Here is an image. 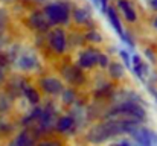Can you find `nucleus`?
Returning a JSON list of instances; mask_svg holds the SVG:
<instances>
[{"label": "nucleus", "mask_w": 157, "mask_h": 146, "mask_svg": "<svg viewBox=\"0 0 157 146\" xmlns=\"http://www.w3.org/2000/svg\"><path fill=\"white\" fill-rule=\"evenodd\" d=\"M114 117H122V119H133V120H142L145 117V111L142 107L136 105L134 102H125L116 108H113L108 114L107 119H114Z\"/></svg>", "instance_id": "1"}, {"label": "nucleus", "mask_w": 157, "mask_h": 146, "mask_svg": "<svg viewBox=\"0 0 157 146\" xmlns=\"http://www.w3.org/2000/svg\"><path fill=\"white\" fill-rule=\"evenodd\" d=\"M44 15L52 24H66L69 21V6L64 3H51L44 6Z\"/></svg>", "instance_id": "2"}, {"label": "nucleus", "mask_w": 157, "mask_h": 146, "mask_svg": "<svg viewBox=\"0 0 157 146\" xmlns=\"http://www.w3.org/2000/svg\"><path fill=\"white\" fill-rule=\"evenodd\" d=\"M131 137H133V140L136 142V143H139V145L142 146H150V145H156L157 143V136L153 133V131H150V129H147V128H142V126H136L131 133Z\"/></svg>", "instance_id": "3"}, {"label": "nucleus", "mask_w": 157, "mask_h": 146, "mask_svg": "<svg viewBox=\"0 0 157 146\" xmlns=\"http://www.w3.org/2000/svg\"><path fill=\"white\" fill-rule=\"evenodd\" d=\"M49 46L58 55L66 52V32L63 29L56 28L49 34Z\"/></svg>", "instance_id": "4"}, {"label": "nucleus", "mask_w": 157, "mask_h": 146, "mask_svg": "<svg viewBox=\"0 0 157 146\" xmlns=\"http://www.w3.org/2000/svg\"><path fill=\"white\" fill-rule=\"evenodd\" d=\"M105 14H107V17H108V20H110V23H111L113 29H114V31L117 32V35L121 37V40H122L124 43H127L128 46L134 47L133 41L127 38V35H125V32H124V29H122V24H121V20H119V17H117L116 9H114V8H107V12H105Z\"/></svg>", "instance_id": "5"}, {"label": "nucleus", "mask_w": 157, "mask_h": 146, "mask_svg": "<svg viewBox=\"0 0 157 146\" xmlns=\"http://www.w3.org/2000/svg\"><path fill=\"white\" fill-rule=\"evenodd\" d=\"M98 55L99 53L95 49H87V50L81 52L79 56H78V66L82 67V69H90V67L96 66L98 64Z\"/></svg>", "instance_id": "6"}, {"label": "nucleus", "mask_w": 157, "mask_h": 146, "mask_svg": "<svg viewBox=\"0 0 157 146\" xmlns=\"http://www.w3.org/2000/svg\"><path fill=\"white\" fill-rule=\"evenodd\" d=\"M40 85L48 95H58L63 92V82L56 78H43L40 81Z\"/></svg>", "instance_id": "7"}, {"label": "nucleus", "mask_w": 157, "mask_h": 146, "mask_svg": "<svg viewBox=\"0 0 157 146\" xmlns=\"http://www.w3.org/2000/svg\"><path fill=\"white\" fill-rule=\"evenodd\" d=\"M117 8L122 11L124 17H125L128 21H136V18H137L136 11H134V8L130 5L128 0H117Z\"/></svg>", "instance_id": "8"}, {"label": "nucleus", "mask_w": 157, "mask_h": 146, "mask_svg": "<svg viewBox=\"0 0 157 146\" xmlns=\"http://www.w3.org/2000/svg\"><path fill=\"white\" fill-rule=\"evenodd\" d=\"M73 126H75V120H73V117H70V116H63V117H59V119L56 120V123H55V129H56L58 133H67V131H70Z\"/></svg>", "instance_id": "9"}, {"label": "nucleus", "mask_w": 157, "mask_h": 146, "mask_svg": "<svg viewBox=\"0 0 157 146\" xmlns=\"http://www.w3.org/2000/svg\"><path fill=\"white\" fill-rule=\"evenodd\" d=\"M31 23L38 31H46L48 29V21L44 20V12H40V11L34 12L31 15Z\"/></svg>", "instance_id": "10"}, {"label": "nucleus", "mask_w": 157, "mask_h": 146, "mask_svg": "<svg viewBox=\"0 0 157 146\" xmlns=\"http://www.w3.org/2000/svg\"><path fill=\"white\" fill-rule=\"evenodd\" d=\"M37 59L34 58V56H21V58H18V62H17V66L21 69V70H32V69H35L37 67Z\"/></svg>", "instance_id": "11"}, {"label": "nucleus", "mask_w": 157, "mask_h": 146, "mask_svg": "<svg viewBox=\"0 0 157 146\" xmlns=\"http://www.w3.org/2000/svg\"><path fill=\"white\" fill-rule=\"evenodd\" d=\"M133 70H134V73H136V76L139 78V79H144V76H145V72H147V67H145V64H144V61L137 56V55H134L133 56Z\"/></svg>", "instance_id": "12"}, {"label": "nucleus", "mask_w": 157, "mask_h": 146, "mask_svg": "<svg viewBox=\"0 0 157 146\" xmlns=\"http://www.w3.org/2000/svg\"><path fill=\"white\" fill-rule=\"evenodd\" d=\"M73 17H75V21L79 24H84L86 21H89L90 20V14L87 12V11H84V9H76L75 12H73Z\"/></svg>", "instance_id": "13"}, {"label": "nucleus", "mask_w": 157, "mask_h": 146, "mask_svg": "<svg viewBox=\"0 0 157 146\" xmlns=\"http://www.w3.org/2000/svg\"><path fill=\"white\" fill-rule=\"evenodd\" d=\"M23 93H25V96L28 97V100H29L31 103H37V102L40 100V95H38L32 87H25Z\"/></svg>", "instance_id": "14"}, {"label": "nucleus", "mask_w": 157, "mask_h": 146, "mask_svg": "<svg viewBox=\"0 0 157 146\" xmlns=\"http://www.w3.org/2000/svg\"><path fill=\"white\" fill-rule=\"evenodd\" d=\"M31 143H34V140L32 139H28V134L26 133H21V134H18L14 140H12V145H31Z\"/></svg>", "instance_id": "15"}, {"label": "nucleus", "mask_w": 157, "mask_h": 146, "mask_svg": "<svg viewBox=\"0 0 157 146\" xmlns=\"http://www.w3.org/2000/svg\"><path fill=\"white\" fill-rule=\"evenodd\" d=\"M122 73H124V69H122V66H121V64L113 62V64L110 66V75H111L113 78H121V76H122Z\"/></svg>", "instance_id": "16"}, {"label": "nucleus", "mask_w": 157, "mask_h": 146, "mask_svg": "<svg viewBox=\"0 0 157 146\" xmlns=\"http://www.w3.org/2000/svg\"><path fill=\"white\" fill-rule=\"evenodd\" d=\"M63 100L66 102V103H72L73 100H75V92L72 90V88H67V90H64V93H63Z\"/></svg>", "instance_id": "17"}, {"label": "nucleus", "mask_w": 157, "mask_h": 146, "mask_svg": "<svg viewBox=\"0 0 157 146\" xmlns=\"http://www.w3.org/2000/svg\"><path fill=\"white\" fill-rule=\"evenodd\" d=\"M87 40H89V41H93V43H101V41H102L101 35H99L98 32H95V31L87 34Z\"/></svg>", "instance_id": "18"}, {"label": "nucleus", "mask_w": 157, "mask_h": 146, "mask_svg": "<svg viewBox=\"0 0 157 146\" xmlns=\"http://www.w3.org/2000/svg\"><path fill=\"white\" fill-rule=\"evenodd\" d=\"M119 53H121V56H122V59H124L125 66L130 69V67H131V61H130V55H128V52H125V50H121Z\"/></svg>", "instance_id": "19"}, {"label": "nucleus", "mask_w": 157, "mask_h": 146, "mask_svg": "<svg viewBox=\"0 0 157 146\" xmlns=\"http://www.w3.org/2000/svg\"><path fill=\"white\" fill-rule=\"evenodd\" d=\"M98 64L101 66V67H107L108 66V56H105V55H98Z\"/></svg>", "instance_id": "20"}, {"label": "nucleus", "mask_w": 157, "mask_h": 146, "mask_svg": "<svg viewBox=\"0 0 157 146\" xmlns=\"http://www.w3.org/2000/svg\"><path fill=\"white\" fill-rule=\"evenodd\" d=\"M99 5H101V9H102V12H107V8H108V6H107V0H99Z\"/></svg>", "instance_id": "21"}, {"label": "nucleus", "mask_w": 157, "mask_h": 146, "mask_svg": "<svg viewBox=\"0 0 157 146\" xmlns=\"http://www.w3.org/2000/svg\"><path fill=\"white\" fill-rule=\"evenodd\" d=\"M150 5H151V8L157 11V0H150Z\"/></svg>", "instance_id": "22"}, {"label": "nucleus", "mask_w": 157, "mask_h": 146, "mask_svg": "<svg viewBox=\"0 0 157 146\" xmlns=\"http://www.w3.org/2000/svg\"><path fill=\"white\" fill-rule=\"evenodd\" d=\"M116 143H121V145H131L130 140H116Z\"/></svg>", "instance_id": "23"}, {"label": "nucleus", "mask_w": 157, "mask_h": 146, "mask_svg": "<svg viewBox=\"0 0 157 146\" xmlns=\"http://www.w3.org/2000/svg\"><path fill=\"white\" fill-rule=\"evenodd\" d=\"M154 26H156V28H157V18H156V21H154Z\"/></svg>", "instance_id": "24"}, {"label": "nucleus", "mask_w": 157, "mask_h": 146, "mask_svg": "<svg viewBox=\"0 0 157 146\" xmlns=\"http://www.w3.org/2000/svg\"><path fill=\"white\" fill-rule=\"evenodd\" d=\"M3 2H6V0H3Z\"/></svg>", "instance_id": "25"}, {"label": "nucleus", "mask_w": 157, "mask_h": 146, "mask_svg": "<svg viewBox=\"0 0 157 146\" xmlns=\"http://www.w3.org/2000/svg\"><path fill=\"white\" fill-rule=\"evenodd\" d=\"M38 2H40V0H38Z\"/></svg>", "instance_id": "26"}]
</instances>
